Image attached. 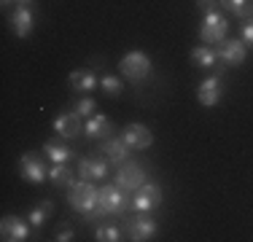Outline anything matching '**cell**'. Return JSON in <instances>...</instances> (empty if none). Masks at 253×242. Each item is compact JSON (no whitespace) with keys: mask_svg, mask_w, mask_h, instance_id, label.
Masks as SVG:
<instances>
[{"mask_svg":"<svg viewBox=\"0 0 253 242\" xmlns=\"http://www.w3.org/2000/svg\"><path fill=\"white\" fill-rule=\"evenodd\" d=\"M68 202L76 213H81L84 221H97L102 215L100 210V189H94L92 180H81V183H73L68 189Z\"/></svg>","mask_w":253,"mask_h":242,"instance_id":"6da1fadb","label":"cell"},{"mask_svg":"<svg viewBox=\"0 0 253 242\" xmlns=\"http://www.w3.org/2000/svg\"><path fill=\"white\" fill-rule=\"evenodd\" d=\"M229 35V19L224 14H218V11H213V14H205V22L200 27V38L205 46H213V43H224Z\"/></svg>","mask_w":253,"mask_h":242,"instance_id":"7a4b0ae2","label":"cell"},{"mask_svg":"<svg viewBox=\"0 0 253 242\" xmlns=\"http://www.w3.org/2000/svg\"><path fill=\"white\" fill-rule=\"evenodd\" d=\"M122 73L126 78H129L132 83H140L143 78H148V73H151V59H148L146 51H129L122 57Z\"/></svg>","mask_w":253,"mask_h":242,"instance_id":"3957f363","label":"cell"},{"mask_svg":"<svg viewBox=\"0 0 253 242\" xmlns=\"http://www.w3.org/2000/svg\"><path fill=\"white\" fill-rule=\"evenodd\" d=\"M126 191L122 189V186H102L100 189V210L102 215H122L126 210Z\"/></svg>","mask_w":253,"mask_h":242,"instance_id":"277c9868","label":"cell"},{"mask_svg":"<svg viewBox=\"0 0 253 242\" xmlns=\"http://www.w3.org/2000/svg\"><path fill=\"white\" fill-rule=\"evenodd\" d=\"M124 229H126V234H129V240L146 242V240H154V234H156V221H154L148 213H137V215L124 218Z\"/></svg>","mask_w":253,"mask_h":242,"instance_id":"5b68a950","label":"cell"},{"mask_svg":"<svg viewBox=\"0 0 253 242\" xmlns=\"http://www.w3.org/2000/svg\"><path fill=\"white\" fill-rule=\"evenodd\" d=\"M143 183H146V169H143L140 161H124L116 169V186H122L126 194L137 191Z\"/></svg>","mask_w":253,"mask_h":242,"instance_id":"8992f818","label":"cell"},{"mask_svg":"<svg viewBox=\"0 0 253 242\" xmlns=\"http://www.w3.org/2000/svg\"><path fill=\"white\" fill-rule=\"evenodd\" d=\"M162 204V186L159 183H143L132 197V207L137 213H151Z\"/></svg>","mask_w":253,"mask_h":242,"instance_id":"52a82bcc","label":"cell"},{"mask_svg":"<svg viewBox=\"0 0 253 242\" xmlns=\"http://www.w3.org/2000/svg\"><path fill=\"white\" fill-rule=\"evenodd\" d=\"M215 54H218V59L229 68H240V65L245 62V57H248V46H245V40H224V43H218L215 48Z\"/></svg>","mask_w":253,"mask_h":242,"instance_id":"ba28073f","label":"cell"},{"mask_svg":"<svg viewBox=\"0 0 253 242\" xmlns=\"http://www.w3.org/2000/svg\"><path fill=\"white\" fill-rule=\"evenodd\" d=\"M108 164L111 161L100 159V156H84L81 161H78V175H81V180H105L108 175Z\"/></svg>","mask_w":253,"mask_h":242,"instance_id":"9c48e42d","label":"cell"},{"mask_svg":"<svg viewBox=\"0 0 253 242\" xmlns=\"http://www.w3.org/2000/svg\"><path fill=\"white\" fill-rule=\"evenodd\" d=\"M19 172H22V178H25V180H30V183H43V180L49 178V172H46L43 164H41L38 154H22Z\"/></svg>","mask_w":253,"mask_h":242,"instance_id":"30bf717a","label":"cell"},{"mask_svg":"<svg viewBox=\"0 0 253 242\" xmlns=\"http://www.w3.org/2000/svg\"><path fill=\"white\" fill-rule=\"evenodd\" d=\"M221 94H224V86H221V76H210L205 78L200 83V89H197V97H200V102L205 108H215L221 100Z\"/></svg>","mask_w":253,"mask_h":242,"instance_id":"8fae6325","label":"cell"},{"mask_svg":"<svg viewBox=\"0 0 253 242\" xmlns=\"http://www.w3.org/2000/svg\"><path fill=\"white\" fill-rule=\"evenodd\" d=\"M129 148H132V145L124 140V135L122 137H108L105 145H102L105 159L111 161V164H116V167H122L124 161H129Z\"/></svg>","mask_w":253,"mask_h":242,"instance_id":"7c38bea8","label":"cell"},{"mask_svg":"<svg viewBox=\"0 0 253 242\" xmlns=\"http://www.w3.org/2000/svg\"><path fill=\"white\" fill-rule=\"evenodd\" d=\"M33 24H35V16L30 11V5H16V11L11 14V30H14L16 38H27L33 33Z\"/></svg>","mask_w":253,"mask_h":242,"instance_id":"4fadbf2b","label":"cell"},{"mask_svg":"<svg viewBox=\"0 0 253 242\" xmlns=\"http://www.w3.org/2000/svg\"><path fill=\"white\" fill-rule=\"evenodd\" d=\"M54 129H57L59 137H68V140H73L84 132L81 126V116L78 113H59L57 119H54Z\"/></svg>","mask_w":253,"mask_h":242,"instance_id":"5bb4252c","label":"cell"},{"mask_svg":"<svg viewBox=\"0 0 253 242\" xmlns=\"http://www.w3.org/2000/svg\"><path fill=\"white\" fill-rule=\"evenodd\" d=\"M124 140L129 143L135 151H146L148 145L154 143V132L148 129L146 124H129L124 129Z\"/></svg>","mask_w":253,"mask_h":242,"instance_id":"9a60e30c","label":"cell"},{"mask_svg":"<svg viewBox=\"0 0 253 242\" xmlns=\"http://www.w3.org/2000/svg\"><path fill=\"white\" fill-rule=\"evenodd\" d=\"M0 234L8 242H25L30 237V229H27V223L19 221L16 215H5L3 223H0Z\"/></svg>","mask_w":253,"mask_h":242,"instance_id":"2e32d148","label":"cell"},{"mask_svg":"<svg viewBox=\"0 0 253 242\" xmlns=\"http://www.w3.org/2000/svg\"><path fill=\"white\" fill-rule=\"evenodd\" d=\"M113 132V124L108 116H100V113H94V116H89V121L84 124V135L92 137V140H102V137H111Z\"/></svg>","mask_w":253,"mask_h":242,"instance_id":"e0dca14e","label":"cell"},{"mask_svg":"<svg viewBox=\"0 0 253 242\" xmlns=\"http://www.w3.org/2000/svg\"><path fill=\"white\" fill-rule=\"evenodd\" d=\"M70 86L76 92H92L100 86V78L94 76V70H73L70 73Z\"/></svg>","mask_w":253,"mask_h":242,"instance_id":"ac0fdd59","label":"cell"},{"mask_svg":"<svg viewBox=\"0 0 253 242\" xmlns=\"http://www.w3.org/2000/svg\"><path fill=\"white\" fill-rule=\"evenodd\" d=\"M43 151H46V156H49L54 164H65V161L73 159V148H68V145L59 143V140H49L43 145Z\"/></svg>","mask_w":253,"mask_h":242,"instance_id":"d6986e66","label":"cell"},{"mask_svg":"<svg viewBox=\"0 0 253 242\" xmlns=\"http://www.w3.org/2000/svg\"><path fill=\"white\" fill-rule=\"evenodd\" d=\"M191 62H194L197 68L210 70L215 62H218V54H215L213 46H197V48H191Z\"/></svg>","mask_w":253,"mask_h":242,"instance_id":"ffe728a7","label":"cell"},{"mask_svg":"<svg viewBox=\"0 0 253 242\" xmlns=\"http://www.w3.org/2000/svg\"><path fill=\"white\" fill-rule=\"evenodd\" d=\"M49 180L54 186H62V189H70V186L76 183V172L73 169H68L65 164H54L49 169Z\"/></svg>","mask_w":253,"mask_h":242,"instance_id":"44dd1931","label":"cell"},{"mask_svg":"<svg viewBox=\"0 0 253 242\" xmlns=\"http://www.w3.org/2000/svg\"><path fill=\"white\" fill-rule=\"evenodd\" d=\"M51 213H54V202H51V199H46V202L38 204V207L30 210V223H33L35 229H41V226L46 223V218H49Z\"/></svg>","mask_w":253,"mask_h":242,"instance_id":"7402d4cb","label":"cell"},{"mask_svg":"<svg viewBox=\"0 0 253 242\" xmlns=\"http://www.w3.org/2000/svg\"><path fill=\"white\" fill-rule=\"evenodd\" d=\"M94 240L97 242H119L122 240V229L113 226V223H100L97 232H94Z\"/></svg>","mask_w":253,"mask_h":242,"instance_id":"603a6c76","label":"cell"},{"mask_svg":"<svg viewBox=\"0 0 253 242\" xmlns=\"http://www.w3.org/2000/svg\"><path fill=\"white\" fill-rule=\"evenodd\" d=\"M100 89H102L108 97H119V94L124 92V83L119 81L116 76H102V78H100Z\"/></svg>","mask_w":253,"mask_h":242,"instance_id":"cb8c5ba5","label":"cell"},{"mask_svg":"<svg viewBox=\"0 0 253 242\" xmlns=\"http://www.w3.org/2000/svg\"><path fill=\"white\" fill-rule=\"evenodd\" d=\"M73 108H76V113H78L81 119H89V116H94V108H97V102H94L92 97H84V100H78Z\"/></svg>","mask_w":253,"mask_h":242,"instance_id":"d4e9b609","label":"cell"},{"mask_svg":"<svg viewBox=\"0 0 253 242\" xmlns=\"http://www.w3.org/2000/svg\"><path fill=\"white\" fill-rule=\"evenodd\" d=\"M218 3H221V8L229 11L232 16H240V14H243V8H245V3H248V0H218Z\"/></svg>","mask_w":253,"mask_h":242,"instance_id":"484cf974","label":"cell"},{"mask_svg":"<svg viewBox=\"0 0 253 242\" xmlns=\"http://www.w3.org/2000/svg\"><path fill=\"white\" fill-rule=\"evenodd\" d=\"M218 0H197V8L202 11V14H213V11H218Z\"/></svg>","mask_w":253,"mask_h":242,"instance_id":"4316f807","label":"cell"},{"mask_svg":"<svg viewBox=\"0 0 253 242\" xmlns=\"http://www.w3.org/2000/svg\"><path fill=\"white\" fill-rule=\"evenodd\" d=\"M243 40H245V46H253V19L243 24Z\"/></svg>","mask_w":253,"mask_h":242,"instance_id":"83f0119b","label":"cell"},{"mask_svg":"<svg viewBox=\"0 0 253 242\" xmlns=\"http://www.w3.org/2000/svg\"><path fill=\"white\" fill-rule=\"evenodd\" d=\"M54 240H57V242H70V240H73V229H68V226L59 229L57 237H54Z\"/></svg>","mask_w":253,"mask_h":242,"instance_id":"f1b7e54d","label":"cell"},{"mask_svg":"<svg viewBox=\"0 0 253 242\" xmlns=\"http://www.w3.org/2000/svg\"><path fill=\"white\" fill-rule=\"evenodd\" d=\"M237 19H243V22H251V19H253V0H248V3H245L243 14H240Z\"/></svg>","mask_w":253,"mask_h":242,"instance_id":"f546056e","label":"cell"},{"mask_svg":"<svg viewBox=\"0 0 253 242\" xmlns=\"http://www.w3.org/2000/svg\"><path fill=\"white\" fill-rule=\"evenodd\" d=\"M14 3H16V5H30L33 0H14Z\"/></svg>","mask_w":253,"mask_h":242,"instance_id":"4dcf8cb0","label":"cell"},{"mask_svg":"<svg viewBox=\"0 0 253 242\" xmlns=\"http://www.w3.org/2000/svg\"><path fill=\"white\" fill-rule=\"evenodd\" d=\"M11 3H14V0H0V5H3V8H8Z\"/></svg>","mask_w":253,"mask_h":242,"instance_id":"1f68e13d","label":"cell"}]
</instances>
